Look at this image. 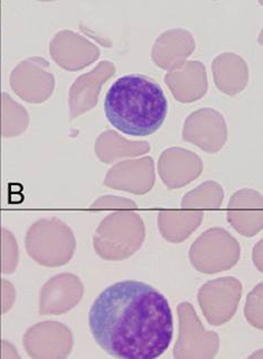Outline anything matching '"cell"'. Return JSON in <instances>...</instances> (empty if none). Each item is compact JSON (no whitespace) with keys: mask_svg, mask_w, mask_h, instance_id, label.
<instances>
[{"mask_svg":"<svg viewBox=\"0 0 263 359\" xmlns=\"http://www.w3.org/2000/svg\"><path fill=\"white\" fill-rule=\"evenodd\" d=\"M50 50L56 63L70 71L87 67L100 55V50L94 44L70 31L56 34Z\"/></svg>","mask_w":263,"mask_h":359,"instance_id":"9a60e30c","label":"cell"},{"mask_svg":"<svg viewBox=\"0 0 263 359\" xmlns=\"http://www.w3.org/2000/svg\"><path fill=\"white\" fill-rule=\"evenodd\" d=\"M204 218L201 211L164 210L157 217L160 233L173 244L183 243L201 226Z\"/></svg>","mask_w":263,"mask_h":359,"instance_id":"ffe728a7","label":"cell"},{"mask_svg":"<svg viewBox=\"0 0 263 359\" xmlns=\"http://www.w3.org/2000/svg\"><path fill=\"white\" fill-rule=\"evenodd\" d=\"M26 248L44 266H61L72 258L76 239L70 228L59 219H42L28 230Z\"/></svg>","mask_w":263,"mask_h":359,"instance_id":"277c9868","label":"cell"},{"mask_svg":"<svg viewBox=\"0 0 263 359\" xmlns=\"http://www.w3.org/2000/svg\"><path fill=\"white\" fill-rule=\"evenodd\" d=\"M183 140L201 151L215 154L227 144V121L221 112L213 108L196 110L185 121Z\"/></svg>","mask_w":263,"mask_h":359,"instance_id":"ba28073f","label":"cell"},{"mask_svg":"<svg viewBox=\"0 0 263 359\" xmlns=\"http://www.w3.org/2000/svg\"><path fill=\"white\" fill-rule=\"evenodd\" d=\"M242 283L232 276L208 280L197 294L201 313L211 325H224L234 317L242 297Z\"/></svg>","mask_w":263,"mask_h":359,"instance_id":"52a82bcc","label":"cell"},{"mask_svg":"<svg viewBox=\"0 0 263 359\" xmlns=\"http://www.w3.org/2000/svg\"><path fill=\"white\" fill-rule=\"evenodd\" d=\"M115 71L111 62L102 61L94 70L78 78L70 90L71 119L92 109L98 101L101 88L115 74Z\"/></svg>","mask_w":263,"mask_h":359,"instance_id":"ac0fdd59","label":"cell"},{"mask_svg":"<svg viewBox=\"0 0 263 359\" xmlns=\"http://www.w3.org/2000/svg\"><path fill=\"white\" fill-rule=\"evenodd\" d=\"M48 67V62L39 57L22 62L11 76L15 93L33 104L46 100L53 93L55 84Z\"/></svg>","mask_w":263,"mask_h":359,"instance_id":"30bf717a","label":"cell"},{"mask_svg":"<svg viewBox=\"0 0 263 359\" xmlns=\"http://www.w3.org/2000/svg\"><path fill=\"white\" fill-rule=\"evenodd\" d=\"M262 194L252 189L236 191L227 205V222L246 237H253L263 228Z\"/></svg>","mask_w":263,"mask_h":359,"instance_id":"4fadbf2b","label":"cell"},{"mask_svg":"<svg viewBox=\"0 0 263 359\" xmlns=\"http://www.w3.org/2000/svg\"><path fill=\"white\" fill-rule=\"evenodd\" d=\"M95 341L117 359H156L171 346L167 299L148 284L121 280L101 292L89 312Z\"/></svg>","mask_w":263,"mask_h":359,"instance_id":"6da1fadb","label":"cell"},{"mask_svg":"<svg viewBox=\"0 0 263 359\" xmlns=\"http://www.w3.org/2000/svg\"><path fill=\"white\" fill-rule=\"evenodd\" d=\"M204 163L199 155L183 147H169L160 154L158 173L171 190L184 188L201 175Z\"/></svg>","mask_w":263,"mask_h":359,"instance_id":"8fae6325","label":"cell"},{"mask_svg":"<svg viewBox=\"0 0 263 359\" xmlns=\"http://www.w3.org/2000/svg\"><path fill=\"white\" fill-rule=\"evenodd\" d=\"M92 208H118V209H136L137 203L132 201V200L125 199L121 196H102L100 199L93 203Z\"/></svg>","mask_w":263,"mask_h":359,"instance_id":"cb8c5ba5","label":"cell"},{"mask_svg":"<svg viewBox=\"0 0 263 359\" xmlns=\"http://www.w3.org/2000/svg\"><path fill=\"white\" fill-rule=\"evenodd\" d=\"M212 74L218 89L227 95L242 93L249 82V67L242 56L225 52L212 62Z\"/></svg>","mask_w":263,"mask_h":359,"instance_id":"d6986e66","label":"cell"},{"mask_svg":"<svg viewBox=\"0 0 263 359\" xmlns=\"http://www.w3.org/2000/svg\"><path fill=\"white\" fill-rule=\"evenodd\" d=\"M167 111V99L162 87L143 74L118 79L104 99L106 119L130 136L154 134L162 126Z\"/></svg>","mask_w":263,"mask_h":359,"instance_id":"7a4b0ae2","label":"cell"},{"mask_svg":"<svg viewBox=\"0 0 263 359\" xmlns=\"http://www.w3.org/2000/svg\"><path fill=\"white\" fill-rule=\"evenodd\" d=\"M195 48L193 34L184 28H171L157 37L151 59L160 69L173 71L184 65Z\"/></svg>","mask_w":263,"mask_h":359,"instance_id":"5bb4252c","label":"cell"},{"mask_svg":"<svg viewBox=\"0 0 263 359\" xmlns=\"http://www.w3.org/2000/svg\"><path fill=\"white\" fill-rule=\"evenodd\" d=\"M24 345L33 359H65L72 349L73 337L64 325L50 321L31 327Z\"/></svg>","mask_w":263,"mask_h":359,"instance_id":"9c48e42d","label":"cell"},{"mask_svg":"<svg viewBox=\"0 0 263 359\" xmlns=\"http://www.w3.org/2000/svg\"><path fill=\"white\" fill-rule=\"evenodd\" d=\"M150 151V144L145 140H129L113 130L100 135L97 140V156L104 163H113L122 157H136L147 154Z\"/></svg>","mask_w":263,"mask_h":359,"instance_id":"44dd1931","label":"cell"},{"mask_svg":"<svg viewBox=\"0 0 263 359\" xmlns=\"http://www.w3.org/2000/svg\"><path fill=\"white\" fill-rule=\"evenodd\" d=\"M224 199V190L220 183L206 181L197 188L185 194L182 208L185 210H211L221 207Z\"/></svg>","mask_w":263,"mask_h":359,"instance_id":"7402d4cb","label":"cell"},{"mask_svg":"<svg viewBox=\"0 0 263 359\" xmlns=\"http://www.w3.org/2000/svg\"><path fill=\"white\" fill-rule=\"evenodd\" d=\"M165 83L173 98L183 104H190L203 98L208 90L207 73L201 61H186L182 67L168 71Z\"/></svg>","mask_w":263,"mask_h":359,"instance_id":"2e32d148","label":"cell"},{"mask_svg":"<svg viewBox=\"0 0 263 359\" xmlns=\"http://www.w3.org/2000/svg\"><path fill=\"white\" fill-rule=\"evenodd\" d=\"M156 182L155 162L150 156L138 160L122 161L106 174L104 184L130 194H148Z\"/></svg>","mask_w":263,"mask_h":359,"instance_id":"7c38bea8","label":"cell"},{"mask_svg":"<svg viewBox=\"0 0 263 359\" xmlns=\"http://www.w3.org/2000/svg\"><path fill=\"white\" fill-rule=\"evenodd\" d=\"M83 285L76 275L59 274L50 278L41 291V314H61L78 304Z\"/></svg>","mask_w":263,"mask_h":359,"instance_id":"e0dca14e","label":"cell"},{"mask_svg":"<svg viewBox=\"0 0 263 359\" xmlns=\"http://www.w3.org/2000/svg\"><path fill=\"white\" fill-rule=\"evenodd\" d=\"M262 294L263 284L259 283L248 295L244 306V314L248 323L260 330L263 329Z\"/></svg>","mask_w":263,"mask_h":359,"instance_id":"603a6c76","label":"cell"},{"mask_svg":"<svg viewBox=\"0 0 263 359\" xmlns=\"http://www.w3.org/2000/svg\"><path fill=\"white\" fill-rule=\"evenodd\" d=\"M179 334L173 346L175 359H214L220 349V337L208 331L196 313L193 304L182 302L177 306Z\"/></svg>","mask_w":263,"mask_h":359,"instance_id":"8992f818","label":"cell"},{"mask_svg":"<svg viewBox=\"0 0 263 359\" xmlns=\"http://www.w3.org/2000/svg\"><path fill=\"white\" fill-rule=\"evenodd\" d=\"M145 226L137 212L121 211L106 217L94 236L95 250L110 261H122L143 246Z\"/></svg>","mask_w":263,"mask_h":359,"instance_id":"3957f363","label":"cell"},{"mask_svg":"<svg viewBox=\"0 0 263 359\" xmlns=\"http://www.w3.org/2000/svg\"><path fill=\"white\" fill-rule=\"evenodd\" d=\"M263 358V351L262 349H259V351H255V353H252L251 356L248 359H262Z\"/></svg>","mask_w":263,"mask_h":359,"instance_id":"d4e9b609","label":"cell"},{"mask_svg":"<svg viewBox=\"0 0 263 359\" xmlns=\"http://www.w3.org/2000/svg\"><path fill=\"white\" fill-rule=\"evenodd\" d=\"M240 256L239 241L221 227L207 229L194 241L190 250V264L204 274H215L233 269Z\"/></svg>","mask_w":263,"mask_h":359,"instance_id":"5b68a950","label":"cell"}]
</instances>
